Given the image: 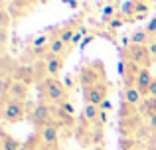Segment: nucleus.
Instances as JSON below:
<instances>
[{
  "mask_svg": "<svg viewBox=\"0 0 156 150\" xmlns=\"http://www.w3.org/2000/svg\"><path fill=\"white\" fill-rule=\"evenodd\" d=\"M138 148V142L134 138H130V136H121V140H119V150H134Z\"/></svg>",
  "mask_w": 156,
  "mask_h": 150,
  "instance_id": "21",
  "label": "nucleus"
},
{
  "mask_svg": "<svg viewBox=\"0 0 156 150\" xmlns=\"http://www.w3.org/2000/svg\"><path fill=\"white\" fill-rule=\"evenodd\" d=\"M150 44V36L146 34L144 28H138L130 34V46H148Z\"/></svg>",
  "mask_w": 156,
  "mask_h": 150,
  "instance_id": "15",
  "label": "nucleus"
},
{
  "mask_svg": "<svg viewBox=\"0 0 156 150\" xmlns=\"http://www.w3.org/2000/svg\"><path fill=\"white\" fill-rule=\"evenodd\" d=\"M122 24H125V20H122V18H119V16H115V18L109 22V28H111V30H119V28H121Z\"/></svg>",
  "mask_w": 156,
  "mask_h": 150,
  "instance_id": "26",
  "label": "nucleus"
},
{
  "mask_svg": "<svg viewBox=\"0 0 156 150\" xmlns=\"http://www.w3.org/2000/svg\"><path fill=\"white\" fill-rule=\"evenodd\" d=\"M142 101H144V97H142V93L136 87H125L122 89V103H129L133 107H136Z\"/></svg>",
  "mask_w": 156,
  "mask_h": 150,
  "instance_id": "12",
  "label": "nucleus"
},
{
  "mask_svg": "<svg viewBox=\"0 0 156 150\" xmlns=\"http://www.w3.org/2000/svg\"><path fill=\"white\" fill-rule=\"evenodd\" d=\"M63 65H65L63 55H48V58L44 59V71H46L50 77H55L61 69H63Z\"/></svg>",
  "mask_w": 156,
  "mask_h": 150,
  "instance_id": "11",
  "label": "nucleus"
},
{
  "mask_svg": "<svg viewBox=\"0 0 156 150\" xmlns=\"http://www.w3.org/2000/svg\"><path fill=\"white\" fill-rule=\"evenodd\" d=\"M65 47H67V46H65L57 36H53L51 42H50V55H63L65 54Z\"/></svg>",
  "mask_w": 156,
  "mask_h": 150,
  "instance_id": "19",
  "label": "nucleus"
},
{
  "mask_svg": "<svg viewBox=\"0 0 156 150\" xmlns=\"http://www.w3.org/2000/svg\"><path fill=\"white\" fill-rule=\"evenodd\" d=\"M140 111L133 107L129 103H121V113H119V128H121V134L122 136H129L130 132H134L138 127H140Z\"/></svg>",
  "mask_w": 156,
  "mask_h": 150,
  "instance_id": "2",
  "label": "nucleus"
},
{
  "mask_svg": "<svg viewBox=\"0 0 156 150\" xmlns=\"http://www.w3.org/2000/svg\"><path fill=\"white\" fill-rule=\"evenodd\" d=\"M140 115L142 117H152V115H156V97H144V101L140 103Z\"/></svg>",
  "mask_w": 156,
  "mask_h": 150,
  "instance_id": "17",
  "label": "nucleus"
},
{
  "mask_svg": "<svg viewBox=\"0 0 156 150\" xmlns=\"http://www.w3.org/2000/svg\"><path fill=\"white\" fill-rule=\"evenodd\" d=\"M0 146L2 150H22V142L12 134H8L6 131H2L0 132Z\"/></svg>",
  "mask_w": 156,
  "mask_h": 150,
  "instance_id": "13",
  "label": "nucleus"
},
{
  "mask_svg": "<svg viewBox=\"0 0 156 150\" xmlns=\"http://www.w3.org/2000/svg\"><path fill=\"white\" fill-rule=\"evenodd\" d=\"M134 8H136V0H130V2L122 4V12H125L130 20H133V16H134Z\"/></svg>",
  "mask_w": 156,
  "mask_h": 150,
  "instance_id": "23",
  "label": "nucleus"
},
{
  "mask_svg": "<svg viewBox=\"0 0 156 150\" xmlns=\"http://www.w3.org/2000/svg\"><path fill=\"white\" fill-rule=\"evenodd\" d=\"M122 58H126L129 63H134L136 67H144V69L152 65L154 59L148 51V46H129L122 50Z\"/></svg>",
  "mask_w": 156,
  "mask_h": 150,
  "instance_id": "4",
  "label": "nucleus"
},
{
  "mask_svg": "<svg viewBox=\"0 0 156 150\" xmlns=\"http://www.w3.org/2000/svg\"><path fill=\"white\" fill-rule=\"evenodd\" d=\"M85 32H87V30H85V28H83V26H81V28H79V30H77V34H75V36H73V40H71V46H75V44H79V42H81V40H83V36H85Z\"/></svg>",
  "mask_w": 156,
  "mask_h": 150,
  "instance_id": "27",
  "label": "nucleus"
},
{
  "mask_svg": "<svg viewBox=\"0 0 156 150\" xmlns=\"http://www.w3.org/2000/svg\"><path fill=\"white\" fill-rule=\"evenodd\" d=\"M146 123H148V127H150V128H152V131L156 132V115L148 117V119H146Z\"/></svg>",
  "mask_w": 156,
  "mask_h": 150,
  "instance_id": "32",
  "label": "nucleus"
},
{
  "mask_svg": "<svg viewBox=\"0 0 156 150\" xmlns=\"http://www.w3.org/2000/svg\"><path fill=\"white\" fill-rule=\"evenodd\" d=\"M14 79H20V81L30 85V81H34V71H32V67L22 65V67H18V69H14Z\"/></svg>",
  "mask_w": 156,
  "mask_h": 150,
  "instance_id": "18",
  "label": "nucleus"
},
{
  "mask_svg": "<svg viewBox=\"0 0 156 150\" xmlns=\"http://www.w3.org/2000/svg\"><path fill=\"white\" fill-rule=\"evenodd\" d=\"M99 109H101V111H105V113H109V111H111V109H113V103H111V101H109V99H105V101H103V103H101V105H99Z\"/></svg>",
  "mask_w": 156,
  "mask_h": 150,
  "instance_id": "30",
  "label": "nucleus"
},
{
  "mask_svg": "<svg viewBox=\"0 0 156 150\" xmlns=\"http://www.w3.org/2000/svg\"><path fill=\"white\" fill-rule=\"evenodd\" d=\"M26 111H28L26 101H4L2 119L4 123H20L26 119Z\"/></svg>",
  "mask_w": 156,
  "mask_h": 150,
  "instance_id": "7",
  "label": "nucleus"
},
{
  "mask_svg": "<svg viewBox=\"0 0 156 150\" xmlns=\"http://www.w3.org/2000/svg\"><path fill=\"white\" fill-rule=\"evenodd\" d=\"M105 99H109V83H99V85H91V87H83L85 105H97V107H99Z\"/></svg>",
  "mask_w": 156,
  "mask_h": 150,
  "instance_id": "8",
  "label": "nucleus"
},
{
  "mask_svg": "<svg viewBox=\"0 0 156 150\" xmlns=\"http://www.w3.org/2000/svg\"><path fill=\"white\" fill-rule=\"evenodd\" d=\"M93 38H95V36H89V38H85V40H83V42H81V47H87V46H89V44H91V42H93Z\"/></svg>",
  "mask_w": 156,
  "mask_h": 150,
  "instance_id": "33",
  "label": "nucleus"
},
{
  "mask_svg": "<svg viewBox=\"0 0 156 150\" xmlns=\"http://www.w3.org/2000/svg\"><path fill=\"white\" fill-rule=\"evenodd\" d=\"M148 14H150L148 4H146V2H136V8H134V16H133V20H144Z\"/></svg>",
  "mask_w": 156,
  "mask_h": 150,
  "instance_id": "20",
  "label": "nucleus"
},
{
  "mask_svg": "<svg viewBox=\"0 0 156 150\" xmlns=\"http://www.w3.org/2000/svg\"><path fill=\"white\" fill-rule=\"evenodd\" d=\"M38 91H40V101H48V103L59 107L61 103L69 101V89L65 87L63 83H59V79L55 77H46V79L40 81L38 85Z\"/></svg>",
  "mask_w": 156,
  "mask_h": 150,
  "instance_id": "1",
  "label": "nucleus"
},
{
  "mask_svg": "<svg viewBox=\"0 0 156 150\" xmlns=\"http://www.w3.org/2000/svg\"><path fill=\"white\" fill-rule=\"evenodd\" d=\"M38 150H57V148H51V146H46V144H42Z\"/></svg>",
  "mask_w": 156,
  "mask_h": 150,
  "instance_id": "34",
  "label": "nucleus"
},
{
  "mask_svg": "<svg viewBox=\"0 0 156 150\" xmlns=\"http://www.w3.org/2000/svg\"><path fill=\"white\" fill-rule=\"evenodd\" d=\"M99 113L101 109L97 107V105H85L83 107V113H81V119L85 120V123H97V119H99Z\"/></svg>",
  "mask_w": 156,
  "mask_h": 150,
  "instance_id": "16",
  "label": "nucleus"
},
{
  "mask_svg": "<svg viewBox=\"0 0 156 150\" xmlns=\"http://www.w3.org/2000/svg\"><path fill=\"white\" fill-rule=\"evenodd\" d=\"M28 119L38 128L46 127V124H53L55 123V105L48 103V101H38L32 107V113L28 115Z\"/></svg>",
  "mask_w": 156,
  "mask_h": 150,
  "instance_id": "3",
  "label": "nucleus"
},
{
  "mask_svg": "<svg viewBox=\"0 0 156 150\" xmlns=\"http://www.w3.org/2000/svg\"><path fill=\"white\" fill-rule=\"evenodd\" d=\"M134 150H140V148H134Z\"/></svg>",
  "mask_w": 156,
  "mask_h": 150,
  "instance_id": "36",
  "label": "nucleus"
},
{
  "mask_svg": "<svg viewBox=\"0 0 156 150\" xmlns=\"http://www.w3.org/2000/svg\"><path fill=\"white\" fill-rule=\"evenodd\" d=\"M38 132H40V138H42V142L46 144V146L57 148V144H59V127H57L55 123L42 127Z\"/></svg>",
  "mask_w": 156,
  "mask_h": 150,
  "instance_id": "9",
  "label": "nucleus"
},
{
  "mask_svg": "<svg viewBox=\"0 0 156 150\" xmlns=\"http://www.w3.org/2000/svg\"><path fill=\"white\" fill-rule=\"evenodd\" d=\"M136 2H144V0H136Z\"/></svg>",
  "mask_w": 156,
  "mask_h": 150,
  "instance_id": "35",
  "label": "nucleus"
},
{
  "mask_svg": "<svg viewBox=\"0 0 156 150\" xmlns=\"http://www.w3.org/2000/svg\"><path fill=\"white\" fill-rule=\"evenodd\" d=\"M55 124L59 128L61 127H73V124H75V117L65 113L61 107H55Z\"/></svg>",
  "mask_w": 156,
  "mask_h": 150,
  "instance_id": "14",
  "label": "nucleus"
},
{
  "mask_svg": "<svg viewBox=\"0 0 156 150\" xmlns=\"http://www.w3.org/2000/svg\"><path fill=\"white\" fill-rule=\"evenodd\" d=\"M30 85L20 79H4V101H26Z\"/></svg>",
  "mask_w": 156,
  "mask_h": 150,
  "instance_id": "6",
  "label": "nucleus"
},
{
  "mask_svg": "<svg viewBox=\"0 0 156 150\" xmlns=\"http://www.w3.org/2000/svg\"><path fill=\"white\" fill-rule=\"evenodd\" d=\"M22 150H26V148H24V146H22Z\"/></svg>",
  "mask_w": 156,
  "mask_h": 150,
  "instance_id": "37",
  "label": "nucleus"
},
{
  "mask_svg": "<svg viewBox=\"0 0 156 150\" xmlns=\"http://www.w3.org/2000/svg\"><path fill=\"white\" fill-rule=\"evenodd\" d=\"M115 18V6L113 4H107L103 8V22H111Z\"/></svg>",
  "mask_w": 156,
  "mask_h": 150,
  "instance_id": "24",
  "label": "nucleus"
},
{
  "mask_svg": "<svg viewBox=\"0 0 156 150\" xmlns=\"http://www.w3.org/2000/svg\"><path fill=\"white\" fill-rule=\"evenodd\" d=\"M59 107L63 109L65 113H69V115H73V117H75V107H73V105H71V101H65V103H61Z\"/></svg>",
  "mask_w": 156,
  "mask_h": 150,
  "instance_id": "29",
  "label": "nucleus"
},
{
  "mask_svg": "<svg viewBox=\"0 0 156 150\" xmlns=\"http://www.w3.org/2000/svg\"><path fill=\"white\" fill-rule=\"evenodd\" d=\"M50 42H51L50 36H48V34H42L40 38L32 40V47H44V46H50Z\"/></svg>",
  "mask_w": 156,
  "mask_h": 150,
  "instance_id": "22",
  "label": "nucleus"
},
{
  "mask_svg": "<svg viewBox=\"0 0 156 150\" xmlns=\"http://www.w3.org/2000/svg\"><path fill=\"white\" fill-rule=\"evenodd\" d=\"M148 51H150V55L156 59V38L150 40V44H148Z\"/></svg>",
  "mask_w": 156,
  "mask_h": 150,
  "instance_id": "31",
  "label": "nucleus"
},
{
  "mask_svg": "<svg viewBox=\"0 0 156 150\" xmlns=\"http://www.w3.org/2000/svg\"><path fill=\"white\" fill-rule=\"evenodd\" d=\"M144 30H146V34L150 36V40L156 38V16H154V18H150V22L146 24V28H144Z\"/></svg>",
  "mask_w": 156,
  "mask_h": 150,
  "instance_id": "25",
  "label": "nucleus"
},
{
  "mask_svg": "<svg viewBox=\"0 0 156 150\" xmlns=\"http://www.w3.org/2000/svg\"><path fill=\"white\" fill-rule=\"evenodd\" d=\"M12 2H14V6H16V8H22V10L26 12L28 8H30L32 0H12Z\"/></svg>",
  "mask_w": 156,
  "mask_h": 150,
  "instance_id": "28",
  "label": "nucleus"
},
{
  "mask_svg": "<svg viewBox=\"0 0 156 150\" xmlns=\"http://www.w3.org/2000/svg\"><path fill=\"white\" fill-rule=\"evenodd\" d=\"M154 81V75L150 73V69H144L140 67L136 73V79H134V87L142 93V97H148V91H150V85Z\"/></svg>",
  "mask_w": 156,
  "mask_h": 150,
  "instance_id": "10",
  "label": "nucleus"
},
{
  "mask_svg": "<svg viewBox=\"0 0 156 150\" xmlns=\"http://www.w3.org/2000/svg\"><path fill=\"white\" fill-rule=\"evenodd\" d=\"M79 81L83 87H91V85H99L105 83V67L101 61H93L89 65H85L83 69L79 71Z\"/></svg>",
  "mask_w": 156,
  "mask_h": 150,
  "instance_id": "5",
  "label": "nucleus"
}]
</instances>
